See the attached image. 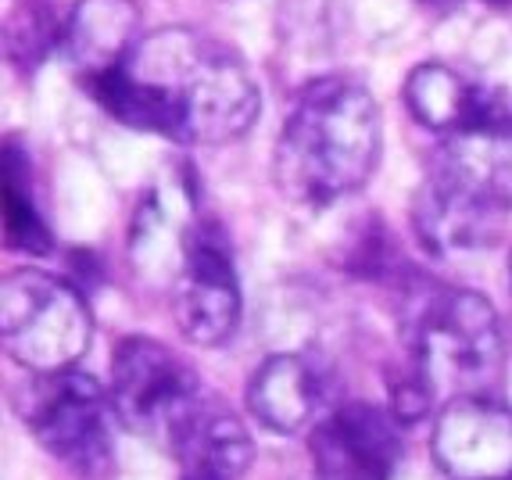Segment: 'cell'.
I'll list each match as a JSON object with an SVG mask.
<instances>
[{"instance_id": "1", "label": "cell", "mask_w": 512, "mask_h": 480, "mask_svg": "<svg viewBox=\"0 0 512 480\" xmlns=\"http://www.w3.org/2000/svg\"><path fill=\"white\" fill-rule=\"evenodd\" d=\"M83 86L122 126L180 144H233L262 108L248 61L190 26L147 33L119 69Z\"/></svg>"}, {"instance_id": "2", "label": "cell", "mask_w": 512, "mask_h": 480, "mask_svg": "<svg viewBox=\"0 0 512 480\" xmlns=\"http://www.w3.org/2000/svg\"><path fill=\"white\" fill-rule=\"evenodd\" d=\"M380 108L348 76H319L301 86L273 151L283 198L301 208H330L359 194L380 162Z\"/></svg>"}, {"instance_id": "3", "label": "cell", "mask_w": 512, "mask_h": 480, "mask_svg": "<svg viewBox=\"0 0 512 480\" xmlns=\"http://www.w3.org/2000/svg\"><path fill=\"white\" fill-rule=\"evenodd\" d=\"M412 226L444 258L495 248L512 226V126L444 137L412 194Z\"/></svg>"}, {"instance_id": "4", "label": "cell", "mask_w": 512, "mask_h": 480, "mask_svg": "<svg viewBox=\"0 0 512 480\" xmlns=\"http://www.w3.org/2000/svg\"><path fill=\"white\" fill-rule=\"evenodd\" d=\"M412 380L430 402L495 398L505 369L502 326L491 301L466 287H423L405 312Z\"/></svg>"}, {"instance_id": "5", "label": "cell", "mask_w": 512, "mask_h": 480, "mask_svg": "<svg viewBox=\"0 0 512 480\" xmlns=\"http://www.w3.org/2000/svg\"><path fill=\"white\" fill-rule=\"evenodd\" d=\"M94 319L83 294L43 269H11L0 283L4 352L36 377L76 369L90 348Z\"/></svg>"}, {"instance_id": "6", "label": "cell", "mask_w": 512, "mask_h": 480, "mask_svg": "<svg viewBox=\"0 0 512 480\" xmlns=\"http://www.w3.org/2000/svg\"><path fill=\"white\" fill-rule=\"evenodd\" d=\"M111 405L122 427L169 445L208 402L190 362L154 337H126L111 359Z\"/></svg>"}, {"instance_id": "7", "label": "cell", "mask_w": 512, "mask_h": 480, "mask_svg": "<svg viewBox=\"0 0 512 480\" xmlns=\"http://www.w3.org/2000/svg\"><path fill=\"white\" fill-rule=\"evenodd\" d=\"M26 427L65 470L79 477H101L115 445V405L94 377L79 369L36 377L26 405Z\"/></svg>"}, {"instance_id": "8", "label": "cell", "mask_w": 512, "mask_h": 480, "mask_svg": "<svg viewBox=\"0 0 512 480\" xmlns=\"http://www.w3.org/2000/svg\"><path fill=\"white\" fill-rule=\"evenodd\" d=\"M172 319L190 344L219 348L240 319V283L226 240L208 223L187 226L172 266Z\"/></svg>"}, {"instance_id": "9", "label": "cell", "mask_w": 512, "mask_h": 480, "mask_svg": "<svg viewBox=\"0 0 512 480\" xmlns=\"http://www.w3.org/2000/svg\"><path fill=\"white\" fill-rule=\"evenodd\" d=\"M319 480H391L402 463V420L369 402L337 405L308 430Z\"/></svg>"}, {"instance_id": "10", "label": "cell", "mask_w": 512, "mask_h": 480, "mask_svg": "<svg viewBox=\"0 0 512 480\" xmlns=\"http://www.w3.org/2000/svg\"><path fill=\"white\" fill-rule=\"evenodd\" d=\"M430 448L444 480H512V409L498 398L441 405Z\"/></svg>"}, {"instance_id": "11", "label": "cell", "mask_w": 512, "mask_h": 480, "mask_svg": "<svg viewBox=\"0 0 512 480\" xmlns=\"http://www.w3.org/2000/svg\"><path fill=\"white\" fill-rule=\"evenodd\" d=\"M402 101L412 119L441 140L477 126H512V108L502 94L473 83L444 61L416 65L405 76Z\"/></svg>"}, {"instance_id": "12", "label": "cell", "mask_w": 512, "mask_h": 480, "mask_svg": "<svg viewBox=\"0 0 512 480\" xmlns=\"http://www.w3.org/2000/svg\"><path fill=\"white\" fill-rule=\"evenodd\" d=\"M140 4L137 0H76L61 29V47L69 54L79 83L119 69L137 51Z\"/></svg>"}, {"instance_id": "13", "label": "cell", "mask_w": 512, "mask_h": 480, "mask_svg": "<svg viewBox=\"0 0 512 480\" xmlns=\"http://www.w3.org/2000/svg\"><path fill=\"white\" fill-rule=\"evenodd\" d=\"M180 480H240L255 463V441L237 412L208 398L169 441Z\"/></svg>"}, {"instance_id": "14", "label": "cell", "mask_w": 512, "mask_h": 480, "mask_svg": "<svg viewBox=\"0 0 512 480\" xmlns=\"http://www.w3.org/2000/svg\"><path fill=\"white\" fill-rule=\"evenodd\" d=\"M323 377L301 355H269L248 380V412L273 434H301L323 420Z\"/></svg>"}, {"instance_id": "15", "label": "cell", "mask_w": 512, "mask_h": 480, "mask_svg": "<svg viewBox=\"0 0 512 480\" xmlns=\"http://www.w3.org/2000/svg\"><path fill=\"white\" fill-rule=\"evenodd\" d=\"M4 233H8L11 248L26 251V255L51 251V230L43 223L33 190H29V165L15 147H8V155H4Z\"/></svg>"}, {"instance_id": "16", "label": "cell", "mask_w": 512, "mask_h": 480, "mask_svg": "<svg viewBox=\"0 0 512 480\" xmlns=\"http://www.w3.org/2000/svg\"><path fill=\"white\" fill-rule=\"evenodd\" d=\"M423 4H434V8H452L455 0H423Z\"/></svg>"}]
</instances>
